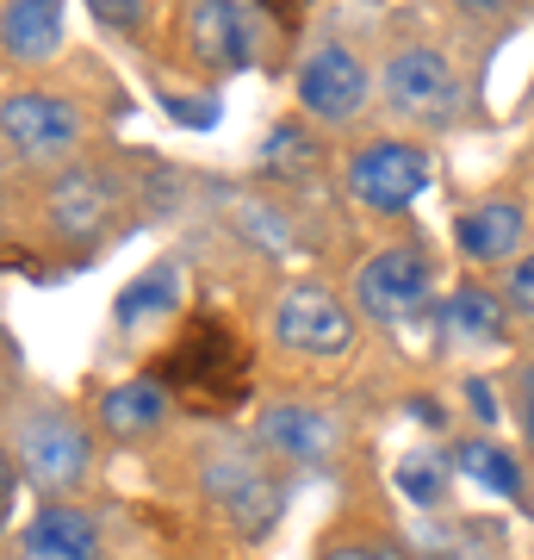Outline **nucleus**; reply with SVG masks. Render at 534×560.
I'll return each mask as SVG.
<instances>
[{"mask_svg":"<svg viewBox=\"0 0 534 560\" xmlns=\"http://www.w3.org/2000/svg\"><path fill=\"white\" fill-rule=\"evenodd\" d=\"M274 337H280V349H293V355H342V349L355 342V318H348V305H342L330 287L298 280V287H286L280 305H274Z\"/></svg>","mask_w":534,"mask_h":560,"instance_id":"6e6552de","label":"nucleus"},{"mask_svg":"<svg viewBox=\"0 0 534 560\" xmlns=\"http://www.w3.org/2000/svg\"><path fill=\"white\" fill-rule=\"evenodd\" d=\"M256 442L268 448V455H280V460H305V467H317V460L336 455V418L317 411V405H298V399L261 405Z\"/></svg>","mask_w":534,"mask_h":560,"instance_id":"9d476101","label":"nucleus"},{"mask_svg":"<svg viewBox=\"0 0 534 560\" xmlns=\"http://www.w3.org/2000/svg\"><path fill=\"white\" fill-rule=\"evenodd\" d=\"M454 467L466 474L473 486H485L491 499H522L529 492V480H522V460L510 455V448H497V442L473 436V442H454Z\"/></svg>","mask_w":534,"mask_h":560,"instance_id":"f3484780","label":"nucleus"},{"mask_svg":"<svg viewBox=\"0 0 534 560\" xmlns=\"http://www.w3.org/2000/svg\"><path fill=\"white\" fill-rule=\"evenodd\" d=\"M205 492L237 517V529H268L280 517V480L256 460V448H212L205 460Z\"/></svg>","mask_w":534,"mask_h":560,"instance_id":"1a4fd4ad","label":"nucleus"},{"mask_svg":"<svg viewBox=\"0 0 534 560\" xmlns=\"http://www.w3.org/2000/svg\"><path fill=\"white\" fill-rule=\"evenodd\" d=\"M187 38H193L199 62H218V69H242L256 62V20L242 7H193L187 13Z\"/></svg>","mask_w":534,"mask_h":560,"instance_id":"4468645a","label":"nucleus"},{"mask_svg":"<svg viewBox=\"0 0 534 560\" xmlns=\"http://www.w3.org/2000/svg\"><path fill=\"white\" fill-rule=\"evenodd\" d=\"M13 486H20V455H13V448L0 442V504L13 499Z\"/></svg>","mask_w":534,"mask_h":560,"instance_id":"b1692460","label":"nucleus"},{"mask_svg":"<svg viewBox=\"0 0 534 560\" xmlns=\"http://www.w3.org/2000/svg\"><path fill=\"white\" fill-rule=\"evenodd\" d=\"M323 560H404V541L379 536V529H342L323 541Z\"/></svg>","mask_w":534,"mask_h":560,"instance_id":"4be33fe9","label":"nucleus"},{"mask_svg":"<svg viewBox=\"0 0 534 560\" xmlns=\"http://www.w3.org/2000/svg\"><path fill=\"white\" fill-rule=\"evenodd\" d=\"M20 560H99V523L75 504H44L20 529Z\"/></svg>","mask_w":534,"mask_h":560,"instance_id":"f8f14e48","label":"nucleus"},{"mask_svg":"<svg viewBox=\"0 0 534 560\" xmlns=\"http://www.w3.org/2000/svg\"><path fill=\"white\" fill-rule=\"evenodd\" d=\"M429 293H436L429 256L411 249V243H392V249L367 256L360 261V275H355V305L367 312V318H379V324L416 318V312L429 305Z\"/></svg>","mask_w":534,"mask_h":560,"instance_id":"0eeeda50","label":"nucleus"},{"mask_svg":"<svg viewBox=\"0 0 534 560\" xmlns=\"http://www.w3.org/2000/svg\"><path fill=\"white\" fill-rule=\"evenodd\" d=\"M112 200H119V187L106 175H94V168H62V175L44 187V219H50L57 237L87 243L99 224L112 219Z\"/></svg>","mask_w":534,"mask_h":560,"instance_id":"9b49d317","label":"nucleus"},{"mask_svg":"<svg viewBox=\"0 0 534 560\" xmlns=\"http://www.w3.org/2000/svg\"><path fill=\"white\" fill-rule=\"evenodd\" d=\"M99 423L112 430V436H150L168 423V386L156 374H138V381H119L106 386V399H99Z\"/></svg>","mask_w":534,"mask_h":560,"instance_id":"2eb2a0df","label":"nucleus"},{"mask_svg":"<svg viewBox=\"0 0 534 560\" xmlns=\"http://www.w3.org/2000/svg\"><path fill=\"white\" fill-rule=\"evenodd\" d=\"M62 44V7L50 0H20L0 13V50L13 62H50Z\"/></svg>","mask_w":534,"mask_h":560,"instance_id":"dca6fc26","label":"nucleus"},{"mask_svg":"<svg viewBox=\"0 0 534 560\" xmlns=\"http://www.w3.org/2000/svg\"><path fill=\"white\" fill-rule=\"evenodd\" d=\"M448 480H454V460L436 455V448H404L392 467V486L404 492V504L416 511H441L448 504Z\"/></svg>","mask_w":534,"mask_h":560,"instance_id":"a211bd4d","label":"nucleus"},{"mask_svg":"<svg viewBox=\"0 0 534 560\" xmlns=\"http://www.w3.org/2000/svg\"><path fill=\"white\" fill-rule=\"evenodd\" d=\"M510 312H522V318H534V249L510 268Z\"/></svg>","mask_w":534,"mask_h":560,"instance_id":"5701e85b","label":"nucleus"},{"mask_svg":"<svg viewBox=\"0 0 534 560\" xmlns=\"http://www.w3.org/2000/svg\"><path fill=\"white\" fill-rule=\"evenodd\" d=\"M515 411H522V430H529V442H534V368L522 374V393H515Z\"/></svg>","mask_w":534,"mask_h":560,"instance_id":"393cba45","label":"nucleus"},{"mask_svg":"<svg viewBox=\"0 0 534 560\" xmlns=\"http://www.w3.org/2000/svg\"><path fill=\"white\" fill-rule=\"evenodd\" d=\"M379 94H385V106L397 119L441 125L460 113V75L436 44H397L385 57V69H379Z\"/></svg>","mask_w":534,"mask_h":560,"instance_id":"7ed1b4c3","label":"nucleus"},{"mask_svg":"<svg viewBox=\"0 0 534 560\" xmlns=\"http://www.w3.org/2000/svg\"><path fill=\"white\" fill-rule=\"evenodd\" d=\"M168 305H180V268L175 261L143 268V275L124 287L119 293V324H138V318H150V312H168Z\"/></svg>","mask_w":534,"mask_h":560,"instance_id":"aec40b11","label":"nucleus"},{"mask_svg":"<svg viewBox=\"0 0 534 560\" xmlns=\"http://www.w3.org/2000/svg\"><path fill=\"white\" fill-rule=\"evenodd\" d=\"M261 168L268 175H286V180H305L317 168V143L298 131V125H274V138L261 150Z\"/></svg>","mask_w":534,"mask_h":560,"instance_id":"412c9836","label":"nucleus"},{"mask_svg":"<svg viewBox=\"0 0 534 560\" xmlns=\"http://www.w3.org/2000/svg\"><path fill=\"white\" fill-rule=\"evenodd\" d=\"M429 187V150L404 138H373L348 156V194L379 219H397Z\"/></svg>","mask_w":534,"mask_h":560,"instance_id":"20e7f679","label":"nucleus"},{"mask_svg":"<svg viewBox=\"0 0 534 560\" xmlns=\"http://www.w3.org/2000/svg\"><path fill=\"white\" fill-rule=\"evenodd\" d=\"M522 224H529V212H522V200H510V194H491V200L466 206L454 219V243L466 249L473 261H503L522 249Z\"/></svg>","mask_w":534,"mask_h":560,"instance_id":"ddd939ff","label":"nucleus"},{"mask_svg":"<svg viewBox=\"0 0 534 560\" xmlns=\"http://www.w3.org/2000/svg\"><path fill=\"white\" fill-rule=\"evenodd\" d=\"M497 330H503V293H491V287H454V300H448V337L491 342Z\"/></svg>","mask_w":534,"mask_h":560,"instance_id":"6ab92c4d","label":"nucleus"},{"mask_svg":"<svg viewBox=\"0 0 534 560\" xmlns=\"http://www.w3.org/2000/svg\"><path fill=\"white\" fill-rule=\"evenodd\" d=\"M81 131H87L81 106L50 94V88H13V94H0V143L25 168H50V162L75 156Z\"/></svg>","mask_w":534,"mask_h":560,"instance_id":"f257e3e1","label":"nucleus"},{"mask_svg":"<svg viewBox=\"0 0 534 560\" xmlns=\"http://www.w3.org/2000/svg\"><path fill=\"white\" fill-rule=\"evenodd\" d=\"M13 455L20 467L32 474V486H44L50 499L69 492V486L87 474V460H94V442L81 430V418L69 405H38V411H25L20 430H13Z\"/></svg>","mask_w":534,"mask_h":560,"instance_id":"f03ea898","label":"nucleus"},{"mask_svg":"<svg viewBox=\"0 0 534 560\" xmlns=\"http://www.w3.org/2000/svg\"><path fill=\"white\" fill-rule=\"evenodd\" d=\"M367 88H373L367 62H360L355 44H342V38L311 44L305 62H298V106H305L317 125L360 119V113H367Z\"/></svg>","mask_w":534,"mask_h":560,"instance_id":"39448f33","label":"nucleus"},{"mask_svg":"<svg viewBox=\"0 0 534 560\" xmlns=\"http://www.w3.org/2000/svg\"><path fill=\"white\" fill-rule=\"evenodd\" d=\"M0 386H7V361H0Z\"/></svg>","mask_w":534,"mask_h":560,"instance_id":"bb28decb","label":"nucleus"},{"mask_svg":"<svg viewBox=\"0 0 534 560\" xmlns=\"http://www.w3.org/2000/svg\"><path fill=\"white\" fill-rule=\"evenodd\" d=\"M466 393H473V411H478L485 423H491V418H497V405H491V386H485V381H473Z\"/></svg>","mask_w":534,"mask_h":560,"instance_id":"a878e982","label":"nucleus"},{"mask_svg":"<svg viewBox=\"0 0 534 560\" xmlns=\"http://www.w3.org/2000/svg\"><path fill=\"white\" fill-rule=\"evenodd\" d=\"M156 381L168 386V393L180 386L187 399L230 405V399H242V349L224 337L218 324H193V330L168 349V361H162Z\"/></svg>","mask_w":534,"mask_h":560,"instance_id":"423d86ee","label":"nucleus"}]
</instances>
